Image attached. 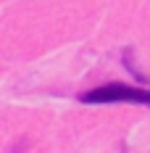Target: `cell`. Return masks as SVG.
Returning <instances> with one entry per match:
<instances>
[{"label":"cell","mask_w":150,"mask_h":153,"mask_svg":"<svg viewBox=\"0 0 150 153\" xmlns=\"http://www.w3.org/2000/svg\"><path fill=\"white\" fill-rule=\"evenodd\" d=\"M79 100L82 103H137V106H150V90L124 85V82H111V85L82 92Z\"/></svg>","instance_id":"cell-1"}]
</instances>
